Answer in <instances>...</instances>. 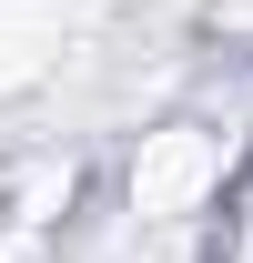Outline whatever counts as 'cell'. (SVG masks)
Returning a JSON list of instances; mask_svg holds the SVG:
<instances>
[{
	"mask_svg": "<svg viewBox=\"0 0 253 263\" xmlns=\"http://www.w3.org/2000/svg\"><path fill=\"white\" fill-rule=\"evenodd\" d=\"M223 193H233V152H223L213 122H162V132H142V152H132V172H122L132 223H192V213H213Z\"/></svg>",
	"mask_w": 253,
	"mask_h": 263,
	"instance_id": "1",
	"label": "cell"
},
{
	"mask_svg": "<svg viewBox=\"0 0 253 263\" xmlns=\"http://www.w3.org/2000/svg\"><path fill=\"white\" fill-rule=\"evenodd\" d=\"M71 51V10L61 0H0V101L10 91H41Z\"/></svg>",
	"mask_w": 253,
	"mask_h": 263,
	"instance_id": "2",
	"label": "cell"
},
{
	"mask_svg": "<svg viewBox=\"0 0 253 263\" xmlns=\"http://www.w3.org/2000/svg\"><path fill=\"white\" fill-rule=\"evenodd\" d=\"M223 263H253V172H233L223 193Z\"/></svg>",
	"mask_w": 253,
	"mask_h": 263,
	"instance_id": "3",
	"label": "cell"
}]
</instances>
